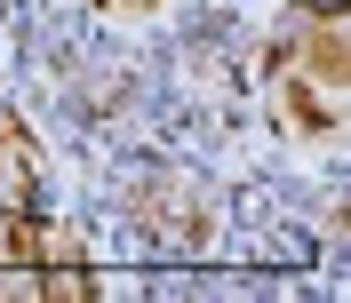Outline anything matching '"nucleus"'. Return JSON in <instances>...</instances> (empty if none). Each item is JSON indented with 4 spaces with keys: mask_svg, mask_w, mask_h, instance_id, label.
I'll return each instance as SVG.
<instances>
[{
    "mask_svg": "<svg viewBox=\"0 0 351 303\" xmlns=\"http://www.w3.org/2000/svg\"><path fill=\"white\" fill-rule=\"evenodd\" d=\"M24 216H40V168H32L24 136H0V223H24Z\"/></svg>",
    "mask_w": 351,
    "mask_h": 303,
    "instance_id": "obj_1",
    "label": "nucleus"
},
{
    "mask_svg": "<svg viewBox=\"0 0 351 303\" xmlns=\"http://www.w3.org/2000/svg\"><path fill=\"white\" fill-rule=\"evenodd\" d=\"M0 136H16V112H8V96H0Z\"/></svg>",
    "mask_w": 351,
    "mask_h": 303,
    "instance_id": "obj_2",
    "label": "nucleus"
},
{
    "mask_svg": "<svg viewBox=\"0 0 351 303\" xmlns=\"http://www.w3.org/2000/svg\"><path fill=\"white\" fill-rule=\"evenodd\" d=\"M120 8H152V0H120Z\"/></svg>",
    "mask_w": 351,
    "mask_h": 303,
    "instance_id": "obj_3",
    "label": "nucleus"
}]
</instances>
